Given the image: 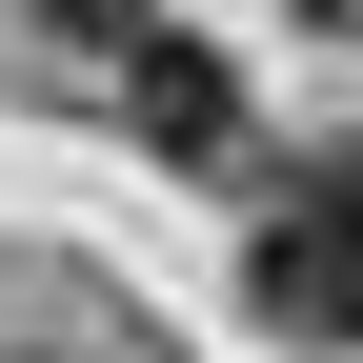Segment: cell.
<instances>
[{"instance_id":"1","label":"cell","mask_w":363,"mask_h":363,"mask_svg":"<svg viewBox=\"0 0 363 363\" xmlns=\"http://www.w3.org/2000/svg\"><path fill=\"white\" fill-rule=\"evenodd\" d=\"M242 303L283 343H363V142H303L242 202Z\"/></svg>"},{"instance_id":"2","label":"cell","mask_w":363,"mask_h":363,"mask_svg":"<svg viewBox=\"0 0 363 363\" xmlns=\"http://www.w3.org/2000/svg\"><path fill=\"white\" fill-rule=\"evenodd\" d=\"M121 121H142L162 162H242V61L182 40V21H142V40H121Z\"/></svg>"},{"instance_id":"3","label":"cell","mask_w":363,"mask_h":363,"mask_svg":"<svg viewBox=\"0 0 363 363\" xmlns=\"http://www.w3.org/2000/svg\"><path fill=\"white\" fill-rule=\"evenodd\" d=\"M40 40H81V61H121V40H142V0H40Z\"/></svg>"},{"instance_id":"4","label":"cell","mask_w":363,"mask_h":363,"mask_svg":"<svg viewBox=\"0 0 363 363\" xmlns=\"http://www.w3.org/2000/svg\"><path fill=\"white\" fill-rule=\"evenodd\" d=\"M303 21H323V40H363V0H303Z\"/></svg>"}]
</instances>
